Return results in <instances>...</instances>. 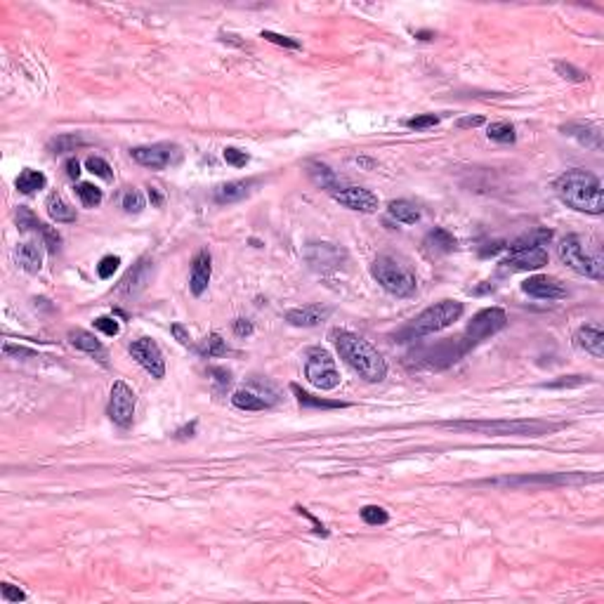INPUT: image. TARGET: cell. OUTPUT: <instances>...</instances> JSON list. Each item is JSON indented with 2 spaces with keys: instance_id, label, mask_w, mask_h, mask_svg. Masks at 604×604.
<instances>
[{
  "instance_id": "obj_18",
  "label": "cell",
  "mask_w": 604,
  "mask_h": 604,
  "mask_svg": "<svg viewBox=\"0 0 604 604\" xmlns=\"http://www.w3.org/2000/svg\"><path fill=\"white\" fill-rule=\"evenodd\" d=\"M210 274H213V258H210V253L203 248V251H199V255L194 258L191 277H189V288H191V293L196 295V298H201V295L208 291Z\"/></svg>"
},
{
  "instance_id": "obj_51",
  "label": "cell",
  "mask_w": 604,
  "mask_h": 604,
  "mask_svg": "<svg viewBox=\"0 0 604 604\" xmlns=\"http://www.w3.org/2000/svg\"><path fill=\"white\" fill-rule=\"evenodd\" d=\"M234 333H237L239 338H246V335L253 333V324L248 319H237L234 321Z\"/></svg>"
},
{
  "instance_id": "obj_23",
  "label": "cell",
  "mask_w": 604,
  "mask_h": 604,
  "mask_svg": "<svg viewBox=\"0 0 604 604\" xmlns=\"http://www.w3.org/2000/svg\"><path fill=\"white\" fill-rule=\"evenodd\" d=\"M574 342H576V347L593 354L595 359L604 357V333L597 326H581L574 335Z\"/></svg>"
},
{
  "instance_id": "obj_38",
  "label": "cell",
  "mask_w": 604,
  "mask_h": 604,
  "mask_svg": "<svg viewBox=\"0 0 604 604\" xmlns=\"http://www.w3.org/2000/svg\"><path fill=\"white\" fill-rule=\"evenodd\" d=\"M361 520L371 527H380V524H387V522H390V515H387V510L380 508V505H366V508H361Z\"/></svg>"
},
{
  "instance_id": "obj_27",
  "label": "cell",
  "mask_w": 604,
  "mask_h": 604,
  "mask_svg": "<svg viewBox=\"0 0 604 604\" xmlns=\"http://www.w3.org/2000/svg\"><path fill=\"white\" fill-rule=\"evenodd\" d=\"M45 208H48L50 218L59 225L76 222V208H71L62 196H59V194H50L48 201H45Z\"/></svg>"
},
{
  "instance_id": "obj_54",
  "label": "cell",
  "mask_w": 604,
  "mask_h": 604,
  "mask_svg": "<svg viewBox=\"0 0 604 604\" xmlns=\"http://www.w3.org/2000/svg\"><path fill=\"white\" fill-rule=\"evenodd\" d=\"M64 168H66V175H69L71 180H78V177H80V163H78L76 158H69V161H66Z\"/></svg>"
},
{
  "instance_id": "obj_12",
  "label": "cell",
  "mask_w": 604,
  "mask_h": 604,
  "mask_svg": "<svg viewBox=\"0 0 604 604\" xmlns=\"http://www.w3.org/2000/svg\"><path fill=\"white\" fill-rule=\"evenodd\" d=\"M130 354H132V359H135L137 364L151 375V378L161 380V378L165 375L163 352H161V347H158L151 338L132 340V342H130Z\"/></svg>"
},
{
  "instance_id": "obj_25",
  "label": "cell",
  "mask_w": 604,
  "mask_h": 604,
  "mask_svg": "<svg viewBox=\"0 0 604 604\" xmlns=\"http://www.w3.org/2000/svg\"><path fill=\"white\" fill-rule=\"evenodd\" d=\"M455 246H458V241H455L453 234L444 229V227H434L425 237V241H422V248H425L427 255H446V253L455 251Z\"/></svg>"
},
{
  "instance_id": "obj_52",
  "label": "cell",
  "mask_w": 604,
  "mask_h": 604,
  "mask_svg": "<svg viewBox=\"0 0 604 604\" xmlns=\"http://www.w3.org/2000/svg\"><path fill=\"white\" fill-rule=\"evenodd\" d=\"M5 354H8V357H33V350H26V347H15L12 342H5Z\"/></svg>"
},
{
  "instance_id": "obj_8",
  "label": "cell",
  "mask_w": 604,
  "mask_h": 604,
  "mask_svg": "<svg viewBox=\"0 0 604 604\" xmlns=\"http://www.w3.org/2000/svg\"><path fill=\"white\" fill-rule=\"evenodd\" d=\"M557 253H560V260L565 263L569 270H574L581 277H588L593 281H602L604 272H602V263L593 255L586 253L581 239L576 234H569V237L562 239V244L557 246Z\"/></svg>"
},
{
  "instance_id": "obj_47",
  "label": "cell",
  "mask_w": 604,
  "mask_h": 604,
  "mask_svg": "<svg viewBox=\"0 0 604 604\" xmlns=\"http://www.w3.org/2000/svg\"><path fill=\"white\" fill-rule=\"evenodd\" d=\"M0 593H3V600H5V602H24V600H26V593H24V590L15 588L12 583H3Z\"/></svg>"
},
{
  "instance_id": "obj_41",
  "label": "cell",
  "mask_w": 604,
  "mask_h": 604,
  "mask_svg": "<svg viewBox=\"0 0 604 604\" xmlns=\"http://www.w3.org/2000/svg\"><path fill=\"white\" fill-rule=\"evenodd\" d=\"M118 265H120V258H118V255H104V258L99 260V265H97L99 279H111L113 272L118 270Z\"/></svg>"
},
{
  "instance_id": "obj_33",
  "label": "cell",
  "mask_w": 604,
  "mask_h": 604,
  "mask_svg": "<svg viewBox=\"0 0 604 604\" xmlns=\"http://www.w3.org/2000/svg\"><path fill=\"white\" fill-rule=\"evenodd\" d=\"M227 352H229V347H227V342L222 340V335H218V333H210V335H208V338L199 345V354H201V357H206V359L225 357Z\"/></svg>"
},
{
  "instance_id": "obj_40",
  "label": "cell",
  "mask_w": 604,
  "mask_h": 604,
  "mask_svg": "<svg viewBox=\"0 0 604 604\" xmlns=\"http://www.w3.org/2000/svg\"><path fill=\"white\" fill-rule=\"evenodd\" d=\"M555 71L560 73V76L565 78V80H572V83H583V80L588 78L581 69H576V66L569 64V62H557V64H555Z\"/></svg>"
},
{
  "instance_id": "obj_50",
  "label": "cell",
  "mask_w": 604,
  "mask_h": 604,
  "mask_svg": "<svg viewBox=\"0 0 604 604\" xmlns=\"http://www.w3.org/2000/svg\"><path fill=\"white\" fill-rule=\"evenodd\" d=\"M295 510H298V512H300L302 517H307V520H310V522H312V527H314V531H317V534H321V536H328V531H326V527H324V524H321V522H319V520H317V517H314V515L310 512V510H307V508H302V505H298V508H295Z\"/></svg>"
},
{
  "instance_id": "obj_48",
  "label": "cell",
  "mask_w": 604,
  "mask_h": 604,
  "mask_svg": "<svg viewBox=\"0 0 604 604\" xmlns=\"http://www.w3.org/2000/svg\"><path fill=\"white\" fill-rule=\"evenodd\" d=\"M583 382H588V378H583V375H569V378H562V380H555V382H546L543 387L555 390V387H576V385H583Z\"/></svg>"
},
{
  "instance_id": "obj_3",
  "label": "cell",
  "mask_w": 604,
  "mask_h": 604,
  "mask_svg": "<svg viewBox=\"0 0 604 604\" xmlns=\"http://www.w3.org/2000/svg\"><path fill=\"white\" fill-rule=\"evenodd\" d=\"M441 427L455 432H479L489 437H541L562 425L546 420H446Z\"/></svg>"
},
{
  "instance_id": "obj_32",
  "label": "cell",
  "mask_w": 604,
  "mask_h": 604,
  "mask_svg": "<svg viewBox=\"0 0 604 604\" xmlns=\"http://www.w3.org/2000/svg\"><path fill=\"white\" fill-rule=\"evenodd\" d=\"M293 394L298 397L300 406H307V408H345L347 404L345 401H333V399H321V397H314V394L300 390L298 385H291Z\"/></svg>"
},
{
  "instance_id": "obj_42",
  "label": "cell",
  "mask_w": 604,
  "mask_h": 604,
  "mask_svg": "<svg viewBox=\"0 0 604 604\" xmlns=\"http://www.w3.org/2000/svg\"><path fill=\"white\" fill-rule=\"evenodd\" d=\"M437 123H439V116H434V113H420V116H415V118H408L406 127H411V130H427V127H434Z\"/></svg>"
},
{
  "instance_id": "obj_55",
  "label": "cell",
  "mask_w": 604,
  "mask_h": 604,
  "mask_svg": "<svg viewBox=\"0 0 604 604\" xmlns=\"http://www.w3.org/2000/svg\"><path fill=\"white\" fill-rule=\"evenodd\" d=\"M149 201H151V206H156V208L163 206V194L158 191V187H149Z\"/></svg>"
},
{
  "instance_id": "obj_17",
  "label": "cell",
  "mask_w": 604,
  "mask_h": 604,
  "mask_svg": "<svg viewBox=\"0 0 604 604\" xmlns=\"http://www.w3.org/2000/svg\"><path fill=\"white\" fill-rule=\"evenodd\" d=\"M522 291L531 298L539 300H560L567 295V288L560 279L555 277H546V274H536V277H529L524 284H522Z\"/></svg>"
},
{
  "instance_id": "obj_49",
  "label": "cell",
  "mask_w": 604,
  "mask_h": 604,
  "mask_svg": "<svg viewBox=\"0 0 604 604\" xmlns=\"http://www.w3.org/2000/svg\"><path fill=\"white\" fill-rule=\"evenodd\" d=\"M170 333L175 335V340L180 342V345H184V347H189V345H191V335H189V331H187V328H184L182 324H172Z\"/></svg>"
},
{
  "instance_id": "obj_20",
  "label": "cell",
  "mask_w": 604,
  "mask_h": 604,
  "mask_svg": "<svg viewBox=\"0 0 604 604\" xmlns=\"http://www.w3.org/2000/svg\"><path fill=\"white\" fill-rule=\"evenodd\" d=\"M560 130H562V135L579 139V142H581L583 146H588V149H595V151L602 149V130H600L597 125H590V123H567V125H562Z\"/></svg>"
},
{
  "instance_id": "obj_53",
  "label": "cell",
  "mask_w": 604,
  "mask_h": 604,
  "mask_svg": "<svg viewBox=\"0 0 604 604\" xmlns=\"http://www.w3.org/2000/svg\"><path fill=\"white\" fill-rule=\"evenodd\" d=\"M482 123H484V118L482 116H465L458 120V127L460 130H465V127H479Z\"/></svg>"
},
{
  "instance_id": "obj_58",
  "label": "cell",
  "mask_w": 604,
  "mask_h": 604,
  "mask_svg": "<svg viewBox=\"0 0 604 604\" xmlns=\"http://www.w3.org/2000/svg\"><path fill=\"white\" fill-rule=\"evenodd\" d=\"M415 36H418L420 40H429V38H434V33L432 31H418Z\"/></svg>"
},
{
  "instance_id": "obj_45",
  "label": "cell",
  "mask_w": 604,
  "mask_h": 604,
  "mask_svg": "<svg viewBox=\"0 0 604 604\" xmlns=\"http://www.w3.org/2000/svg\"><path fill=\"white\" fill-rule=\"evenodd\" d=\"M92 324H95L97 331H102L104 335H111V338L120 333V324L113 317H97Z\"/></svg>"
},
{
  "instance_id": "obj_44",
  "label": "cell",
  "mask_w": 604,
  "mask_h": 604,
  "mask_svg": "<svg viewBox=\"0 0 604 604\" xmlns=\"http://www.w3.org/2000/svg\"><path fill=\"white\" fill-rule=\"evenodd\" d=\"M222 156H225L227 163L234 165V168H244L248 161H251V156H248L246 151L237 149V146H227V149L222 151Z\"/></svg>"
},
{
  "instance_id": "obj_11",
  "label": "cell",
  "mask_w": 604,
  "mask_h": 604,
  "mask_svg": "<svg viewBox=\"0 0 604 604\" xmlns=\"http://www.w3.org/2000/svg\"><path fill=\"white\" fill-rule=\"evenodd\" d=\"M135 406L137 397L132 392V387L123 380H116L111 387L109 397V418L116 422L118 427H130L132 418H135Z\"/></svg>"
},
{
  "instance_id": "obj_21",
  "label": "cell",
  "mask_w": 604,
  "mask_h": 604,
  "mask_svg": "<svg viewBox=\"0 0 604 604\" xmlns=\"http://www.w3.org/2000/svg\"><path fill=\"white\" fill-rule=\"evenodd\" d=\"M255 184H258V180H234V182H225V184L215 187L213 196H215L218 203H222V206L237 203V201L246 199L248 194L253 191Z\"/></svg>"
},
{
  "instance_id": "obj_31",
  "label": "cell",
  "mask_w": 604,
  "mask_h": 604,
  "mask_svg": "<svg viewBox=\"0 0 604 604\" xmlns=\"http://www.w3.org/2000/svg\"><path fill=\"white\" fill-rule=\"evenodd\" d=\"M17 189L22 191V194H33V191H38V189H43L45 184H48V177L43 175V172H38V170H31V168H26V170H22L19 172V177H17Z\"/></svg>"
},
{
  "instance_id": "obj_37",
  "label": "cell",
  "mask_w": 604,
  "mask_h": 604,
  "mask_svg": "<svg viewBox=\"0 0 604 604\" xmlns=\"http://www.w3.org/2000/svg\"><path fill=\"white\" fill-rule=\"evenodd\" d=\"M120 208H123L125 213H142L144 210V196L139 194L137 189H125L123 196H120Z\"/></svg>"
},
{
  "instance_id": "obj_39",
  "label": "cell",
  "mask_w": 604,
  "mask_h": 604,
  "mask_svg": "<svg viewBox=\"0 0 604 604\" xmlns=\"http://www.w3.org/2000/svg\"><path fill=\"white\" fill-rule=\"evenodd\" d=\"M85 168H88V170L92 172V175H97V177L106 180V182H111V180H113L111 165L106 163V161H104L102 156H90L88 161H85Z\"/></svg>"
},
{
  "instance_id": "obj_1",
  "label": "cell",
  "mask_w": 604,
  "mask_h": 604,
  "mask_svg": "<svg viewBox=\"0 0 604 604\" xmlns=\"http://www.w3.org/2000/svg\"><path fill=\"white\" fill-rule=\"evenodd\" d=\"M331 338L335 342V347H338V354L342 357V361H345L354 373H359V378H364L366 382L385 380L387 364L371 342L350 331H333Z\"/></svg>"
},
{
  "instance_id": "obj_28",
  "label": "cell",
  "mask_w": 604,
  "mask_h": 604,
  "mask_svg": "<svg viewBox=\"0 0 604 604\" xmlns=\"http://www.w3.org/2000/svg\"><path fill=\"white\" fill-rule=\"evenodd\" d=\"M232 404L241 408V411H265L270 408V399H265L260 392H253V390H237L232 394Z\"/></svg>"
},
{
  "instance_id": "obj_13",
  "label": "cell",
  "mask_w": 604,
  "mask_h": 604,
  "mask_svg": "<svg viewBox=\"0 0 604 604\" xmlns=\"http://www.w3.org/2000/svg\"><path fill=\"white\" fill-rule=\"evenodd\" d=\"M151 274H153V260L144 255V258H139L137 263L125 272V277L120 279L116 293L123 295V298H137V295L149 286Z\"/></svg>"
},
{
  "instance_id": "obj_43",
  "label": "cell",
  "mask_w": 604,
  "mask_h": 604,
  "mask_svg": "<svg viewBox=\"0 0 604 604\" xmlns=\"http://www.w3.org/2000/svg\"><path fill=\"white\" fill-rule=\"evenodd\" d=\"M263 38L270 40L274 45H281V48H288V50H300V43L293 40L291 36H281V33H274V31H263Z\"/></svg>"
},
{
  "instance_id": "obj_22",
  "label": "cell",
  "mask_w": 604,
  "mask_h": 604,
  "mask_svg": "<svg viewBox=\"0 0 604 604\" xmlns=\"http://www.w3.org/2000/svg\"><path fill=\"white\" fill-rule=\"evenodd\" d=\"M69 342L76 350L90 354V357H95L97 361H102V364H106V350L104 345L99 342L95 335L83 331V328H73V331H69Z\"/></svg>"
},
{
  "instance_id": "obj_29",
  "label": "cell",
  "mask_w": 604,
  "mask_h": 604,
  "mask_svg": "<svg viewBox=\"0 0 604 604\" xmlns=\"http://www.w3.org/2000/svg\"><path fill=\"white\" fill-rule=\"evenodd\" d=\"M387 213H390L397 222H404V225H415V222H420V218H422L420 208L415 203H411V201H406V199L392 201V203L387 206Z\"/></svg>"
},
{
  "instance_id": "obj_46",
  "label": "cell",
  "mask_w": 604,
  "mask_h": 604,
  "mask_svg": "<svg viewBox=\"0 0 604 604\" xmlns=\"http://www.w3.org/2000/svg\"><path fill=\"white\" fill-rule=\"evenodd\" d=\"M208 375H210V378L215 380V385H218V390H225V387L232 382V373L227 371V368H218V366H213V368H208Z\"/></svg>"
},
{
  "instance_id": "obj_19",
  "label": "cell",
  "mask_w": 604,
  "mask_h": 604,
  "mask_svg": "<svg viewBox=\"0 0 604 604\" xmlns=\"http://www.w3.org/2000/svg\"><path fill=\"white\" fill-rule=\"evenodd\" d=\"M331 314H333V307L307 305V307H298V310H288L286 321L298 328H312V326H319L321 321H326Z\"/></svg>"
},
{
  "instance_id": "obj_36",
  "label": "cell",
  "mask_w": 604,
  "mask_h": 604,
  "mask_svg": "<svg viewBox=\"0 0 604 604\" xmlns=\"http://www.w3.org/2000/svg\"><path fill=\"white\" fill-rule=\"evenodd\" d=\"M85 144V139L80 137V135H59V137H55L50 142V146L48 149L52 151V153H66V151H76L78 146H83Z\"/></svg>"
},
{
  "instance_id": "obj_5",
  "label": "cell",
  "mask_w": 604,
  "mask_h": 604,
  "mask_svg": "<svg viewBox=\"0 0 604 604\" xmlns=\"http://www.w3.org/2000/svg\"><path fill=\"white\" fill-rule=\"evenodd\" d=\"M371 277L394 298H408L418 288L413 270L392 255H378L371 265Z\"/></svg>"
},
{
  "instance_id": "obj_34",
  "label": "cell",
  "mask_w": 604,
  "mask_h": 604,
  "mask_svg": "<svg viewBox=\"0 0 604 604\" xmlns=\"http://www.w3.org/2000/svg\"><path fill=\"white\" fill-rule=\"evenodd\" d=\"M76 194H78L80 203H83L85 208H97L99 203H102V199H104L102 189H99V187H95V184H90V182L76 184Z\"/></svg>"
},
{
  "instance_id": "obj_57",
  "label": "cell",
  "mask_w": 604,
  "mask_h": 604,
  "mask_svg": "<svg viewBox=\"0 0 604 604\" xmlns=\"http://www.w3.org/2000/svg\"><path fill=\"white\" fill-rule=\"evenodd\" d=\"M194 432H196V420H194L191 425H187V427H182V429H177L180 437H194Z\"/></svg>"
},
{
  "instance_id": "obj_10",
  "label": "cell",
  "mask_w": 604,
  "mask_h": 604,
  "mask_svg": "<svg viewBox=\"0 0 604 604\" xmlns=\"http://www.w3.org/2000/svg\"><path fill=\"white\" fill-rule=\"evenodd\" d=\"M130 156L144 168L163 170V168L177 165L182 161V149L172 142H158V144L135 146V149H130Z\"/></svg>"
},
{
  "instance_id": "obj_56",
  "label": "cell",
  "mask_w": 604,
  "mask_h": 604,
  "mask_svg": "<svg viewBox=\"0 0 604 604\" xmlns=\"http://www.w3.org/2000/svg\"><path fill=\"white\" fill-rule=\"evenodd\" d=\"M503 248H505V246H503L501 241H493V244H489V248H484V251H482V255H484V258H486V255L498 253V251H503Z\"/></svg>"
},
{
  "instance_id": "obj_14",
  "label": "cell",
  "mask_w": 604,
  "mask_h": 604,
  "mask_svg": "<svg viewBox=\"0 0 604 604\" xmlns=\"http://www.w3.org/2000/svg\"><path fill=\"white\" fill-rule=\"evenodd\" d=\"M305 258H307V263L314 267V270L328 272V270H338L347 255H345V251H342L340 246L324 244V241H321V244H310L305 248Z\"/></svg>"
},
{
  "instance_id": "obj_26",
  "label": "cell",
  "mask_w": 604,
  "mask_h": 604,
  "mask_svg": "<svg viewBox=\"0 0 604 604\" xmlns=\"http://www.w3.org/2000/svg\"><path fill=\"white\" fill-rule=\"evenodd\" d=\"M553 241V232L546 229V227H536V229L522 234L520 239L510 244V253H517V251H527V248H543Z\"/></svg>"
},
{
  "instance_id": "obj_35",
  "label": "cell",
  "mask_w": 604,
  "mask_h": 604,
  "mask_svg": "<svg viewBox=\"0 0 604 604\" xmlns=\"http://www.w3.org/2000/svg\"><path fill=\"white\" fill-rule=\"evenodd\" d=\"M486 135H489V139H493V142H498V144H512L515 139H517L515 125L503 123V120H501V123H491V125H489Z\"/></svg>"
},
{
  "instance_id": "obj_7",
  "label": "cell",
  "mask_w": 604,
  "mask_h": 604,
  "mask_svg": "<svg viewBox=\"0 0 604 604\" xmlns=\"http://www.w3.org/2000/svg\"><path fill=\"white\" fill-rule=\"evenodd\" d=\"M508 326V314L501 310V307H486V310H479L472 317V321L467 324L465 333L455 340V347H458V354H467L470 350L484 342L486 338H491L498 331Z\"/></svg>"
},
{
  "instance_id": "obj_24",
  "label": "cell",
  "mask_w": 604,
  "mask_h": 604,
  "mask_svg": "<svg viewBox=\"0 0 604 604\" xmlns=\"http://www.w3.org/2000/svg\"><path fill=\"white\" fill-rule=\"evenodd\" d=\"M17 263L22 265L24 272L38 274L43 270V244H38V241H24V244H19Z\"/></svg>"
},
{
  "instance_id": "obj_2",
  "label": "cell",
  "mask_w": 604,
  "mask_h": 604,
  "mask_svg": "<svg viewBox=\"0 0 604 604\" xmlns=\"http://www.w3.org/2000/svg\"><path fill=\"white\" fill-rule=\"evenodd\" d=\"M555 194L565 206L572 210L586 213V215H602L604 210V196L602 184L593 172L588 170H567L565 175L555 180Z\"/></svg>"
},
{
  "instance_id": "obj_9",
  "label": "cell",
  "mask_w": 604,
  "mask_h": 604,
  "mask_svg": "<svg viewBox=\"0 0 604 604\" xmlns=\"http://www.w3.org/2000/svg\"><path fill=\"white\" fill-rule=\"evenodd\" d=\"M305 378L324 392L335 390V387L340 385V371H338V366H335V359L331 357V352L324 350V347H312V350H307Z\"/></svg>"
},
{
  "instance_id": "obj_4",
  "label": "cell",
  "mask_w": 604,
  "mask_h": 604,
  "mask_svg": "<svg viewBox=\"0 0 604 604\" xmlns=\"http://www.w3.org/2000/svg\"><path fill=\"white\" fill-rule=\"evenodd\" d=\"M463 312H465L463 302L441 300V302H437V305L427 307L425 312H420L406 328H401V331L397 333V340L399 342H411V340L425 338V335L444 331V328L455 324V321L463 317Z\"/></svg>"
},
{
  "instance_id": "obj_15",
  "label": "cell",
  "mask_w": 604,
  "mask_h": 604,
  "mask_svg": "<svg viewBox=\"0 0 604 604\" xmlns=\"http://www.w3.org/2000/svg\"><path fill=\"white\" fill-rule=\"evenodd\" d=\"M548 265V251L543 248H527V251L510 253L501 263L503 272H534Z\"/></svg>"
},
{
  "instance_id": "obj_30",
  "label": "cell",
  "mask_w": 604,
  "mask_h": 604,
  "mask_svg": "<svg viewBox=\"0 0 604 604\" xmlns=\"http://www.w3.org/2000/svg\"><path fill=\"white\" fill-rule=\"evenodd\" d=\"M310 177L314 180V184H319L321 189H326V191H331V194H335L338 189H342L340 177L335 175L331 168H326V165H310Z\"/></svg>"
},
{
  "instance_id": "obj_6",
  "label": "cell",
  "mask_w": 604,
  "mask_h": 604,
  "mask_svg": "<svg viewBox=\"0 0 604 604\" xmlns=\"http://www.w3.org/2000/svg\"><path fill=\"white\" fill-rule=\"evenodd\" d=\"M600 482V474H583V472H541V474H520V477H498L479 482L477 486L493 489H539V486H569V484H588Z\"/></svg>"
},
{
  "instance_id": "obj_16",
  "label": "cell",
  "mask_w": 604,
  "mask_h": 604,
  "mask_svg": "<svg viewBox=\"0 0 604 604\" xmlns=\"http://www.w3.org/2000/svg\"><path fill=\"white\" fill-rule=\"evenodd\" d=\"M333 199L340 206L350 208L357 213H375L378 210V196L373 191L364 189V187H342L333 194Z\"/></svg>"
}]
</instances>
